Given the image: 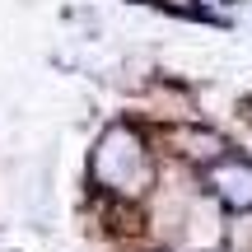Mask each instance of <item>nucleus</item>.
<instances>
[{"mask_svg": "<svg viewBox=\"0 0 252 252\" xmlns=\"http://www.w3.org/2000/svg\"><path fill=\"white\" fill-rule=\"evenodd\" d=\"M94 178L112 191H140L150 182V159H145L140 135L126 126H112L94 150Z\"/></svg>", "mask_w": 252, "mask_h": 252, "instance_id": "obj_1", "label": "nucleus"}, {"mask_svg": "<svg viewBox=\"0 0 252 252\" xmlns=\"http://www.w3.org/2000/svg\"><path fill=\"white\" fill-rule=\"evenodd\" d=\"M206 182L215 187V196L234 210H252V163L248 159H220L206 173Z\"/></svg>", "mask_w": 252, "mask_h": 252, "instance_id": "obj_2", "label": "nucleus"}]
</instances>
